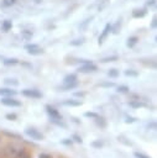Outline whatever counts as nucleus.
Instances as JSON below:
<instances>
[{"mask_svg": "<svg viewBox=\"0 0 157 158\" xmlns=\"http://www.w3.org/2000/svg\"><path fill=\"white\" fill-rule=\"evenodd\" d=\"M45 109H46V112L48 114L49 121H51L52 123H54V125H57V126H59V127H63V128L67 127L66 123L63 122L62 115L58 112V110H56V109H54L53 106H51V105H46Z\"/></svg>", "mask_w": 157, "mask_h": 158, "instance_id": "1", "label": "nucleus"}, {"mask_svg": "<svg viewBox=\"0 0 157 158\" xmlns=\"http://www.w3.org/2000/svg\"><path fill=\"white\" fill-rule=\"evenodd\" d=\"M17 151H19V149L15 147V144L9 143V144H6V146L4 147V149H2V156H4V158H14V157L16 156Z\"/></svg>", "mask_w": 157, "mask_h": 158, "instance_id": "2", "label": "nucleus"}, {"mask_svg": "<svg viewBox=\"0 0 157 158\" xmlns=\"http://www.w3.org/2000/svg\"><path fill=\"white\" fill-rule=\"evenodd\" d=\"M25 49L27 51V53H30L32 56H38V54L43 53V49L38 44H36V43H27V44H25Z\"/></svg>", "mask_w": 157, "mask_h": 158, "instance_id": "3", "label": "nucleus"}, {"mask_svg": "<svg viewBox=\"0 0 157 158\" xmlns=\"http://www.w3.org/2000/svg\"><path fill=\"white\" fill-rule=\"evenodd\" d=\"M25 133H26L28 137H31V139H35V141H42V139L45 138L43 135H42L40 131H37L36 128H33V127L26 128V130H25Z\"/></svg>", "mask_w": 157, "mask_h": 158, "instance_id": "4", "label": "nucleus"}, {"mask_svg": "<svg viewBox=\"0 0 157 158\" xmlns=\"http://www.w3.org/2000/svg\"><path fill=\"white\" fill-rule=\"evenodd\" d=\"M0 101L5 106H11V107H19V106H21V101L14 99V96H4Z\"/></svg>", "mask_w": 157, "mask_h": 158, "instance_id": "5", "label": "nucleus"}, {"mask_svg": "<svg viewBox=\"0 0 157 158\" xmlns=\"http://www.w3.org/2000/svg\"><path fill=\"white\" fill-rule=\"evenodd\" d=\"M96 70H98V67L94 63H91V62L84 63V64H82L78 68V72L79 73H91V72H96Z\"/></svg>", "mask_w": 157, "mask_h": 158, "instance_id": "6", "label": "nucleus"}, {"mask_svg": "<svg viewBox=\"0 0 157 158\" xmlns=\"http://www.w3.org/2000/svg\"><path fill=\"white\" fill-rule=\"evenodd\" d=\"M21 94L23 96L31 98V99H40V98H42L41 91H38L36 89H23V90H21Z\"/></svg>", "mask_w": 157, "mask_h": 158, "instance_id": "7", "label": "nucleus"}, {"mask_svg": "<svg viewBox=\"0 0 157 158\" xmlns=\"http://www.w3.org/2000/svg\"><path fill=\"white\" fill-rule=\"evenodd\" d=\"M111 32V25L110 23H106L105 25V27H104V30L101 31V33H100V36H99V44H101L105 40H106V37H108V35Z\"/></svg>", "mask_w": 157, "mask_h": 158, "instance_id": "8", "label": "nucleus"}, {"mask_svg": "<svg viewBox=\"0 0 157 158\" xmlns=\"http://www.w3.org/2000/svg\"><path fill=\"white\" fill-rule=\"evenodd\" d=\"M78 86V81H73V83H63V85H61L58 89L59 90H63V91H67V90H73Z\"/></svg>", "mask_w": 157, "mask_h": 158, "instance_id": "9", "label": "nucleus"}, {"mask_svg": "<svg viewBox=\"0 0 157 158\" xmlns=\"http://www.w3.org/2000/svg\"><path fill=\"white\" fill-rule=\"evenodd\" d=\"M0 95L1 96H15L16 91L11 88H1L0 89Z\"/></svg>", "mask_w": 157, "mask_h": 158, "instance_id": "10", "label": "nucleus"}, {"mask_svg": "<svg viewBox=\"0 0 157 158\" xmlns=\"http://www.w3.org/2000/svg\"><path fill=\"white\" fill-rule=\"evenodd\" d=\"M146 14H147V10H146V9H136V10L132 11V17H135V19H141V17L146 16Z\"/></svg>", "mask_w": 157, "mask_h": 158, "instance_id": "11", "label": "nucleus"}, {"mask_svg": "<svg viewBox=\"0 0 157 158\" xmlns=\"http://www.w3.org/2000/svg\"><path fill=\"white\" fill-rule=\"evenodd\" d=\"M62 104L66 105V106H80L82 101L80 100H74V99H68V100H64Z\"/></svg>", "mask_w": 157, "mask_h": 158, "instance_id": "12", "label": "nucleus"}, {"mask_svg": "<svg viewBox=\"0 0 157 158\" xmlns=\"http://www.w3.org/2000/svg\"><path fill=\"white\" fill-rule=\"evenodd\" d=\"M78 78H77V74L75 73H70V74H67L64 78H63V83H73V81H77Z\"/></svg>", "mask_w": 157, "mask_h": 158, "instance_id": "13", "label": "nucleus"}, {"mask_svg": "<svg viewBox=\"0 0 157 158\" xmlns=\"http://www.w3.org/2000/svg\"><path fill=\"white\" fill-rule=\"evenodd\" d=\"M137 42H138V37L137 36H132V37H129V40L126 42V46L129 48H132V47H135L137 44Z\"/></svg>", "mask_w": 157, "mask_h": 158, "instance_id": "14", "label": "nucleus"}, {"mask_svg": "<svg viewBox=\"0 0 157 158\" xmlns=\"http://www.w3.org/2000/svg\"><path fill=\"white\" fill-rule=\"evenodd\" d=\"M129 105H130L131 107H134V109H138V107H146V106H147L145 102H142V101H140V100H134V101H130V102H129Z\"/></svg>", "mask_w": 157, "mask_h": 158, "instance_id": "15", "label": "nucleus"}, {"mask_svg": "<svg viewBox=\"0 0 157 158\" xmlns=\"http://www.w3.org/2000/svg\"><path fill=\"white\" fill-rule=\"evenodd\" d=\"M11 27H12V22H11L10 20H5V21H2V23H1V30H2L4 32L10 31Z\"/></svg>", "mask_w": 157, "mask_h": 158, "instance_id": "16", "label": "nucleus"}, {"mask_svg": "<svg viewBox=\"0 0 157 158\" xmlns=\"http://www.w3.org/2000/svg\"><path fill=\"white\" fill-rule=\"evenodd\" d=\"M14 158H30V154L26 152V149H25V148H20V149L17 151V153H16V156H15Z\"/></svg>", "mask_w": 157, "mask_h": 158, "instance_id": "17", "label": "nucleus"}, {"mask_svg": "<svg viewBox=\"0 0 157 158\" xmlns=\"http://www.w3.org/2000/svg\"><path fill=\"white\" fill-rule=\"evenodd\" d=\"M117 59H119L117 56H109V57H104L103 59H100V62L101 63H109V62H115Z\"/></svg>", "mask_w": 157, "mask_h": 158, "instance_id": "18", "label": "nucleus"}, {"mask_svg": "<svg viewBox=\"0 0 157 158\" xmlns=\"http://www.w3.org/2000/svg\"><path fill=\"white\" fill-rule=\"evenodd\" d=\"M2 62H4L5 65H15V64L19 63V60H17L16 58H6V59H4Z\"/></svg>", "mask_w": 157, "mask_h": 158, "instance_id": "19", "label": "nucleus"}, {"mask_svg": "<svg viewBox=\"0 0 157 158\" xmlns=\"http://www.w3.org/2000/svg\"><path fill=\"white\" fill-rule=\"evenodd\" d=\"M120 28H121V21H120V20H119L114 26L111 25V32H112V33H115V35H116V33H119Z\"/></svg>", "mask_w": 157, "mask_h": 158, "instance_id": "20", "label": "nucleus"}, {"mask_svg": "<svg viewBox=\"0 0 157 158\" xmlns=\"http://www.w3.org/2000/svg\"><path fill=\"white\" fill-rule=\"evenodd\" d=\"M108 75H109L110 78H117V77H119V70L115 69V68H111V69L108 70Z\"/></svg>", "mask_w": 157, "mask_h": 158, "instance_id": "21", "label": "nucleus"}, {"mask_svg": "<svg viewBox=\"0 0 157 158\" xmlns=\"http://www.w3.org/2000/svg\"><path fill=\"white\" fill-rule=\"evenodd\" d=\"M21 36H22V38H23L25 41H28V40L32 38V32H31V31H22V32H21Z\"/></svg>", "mask_w": 157, "mask_h": 158, "instance_id": "22", "label": "nucleus"}, {"mask_svg": "<svg viewBox=\"0 0 157 158\" xmlns=\"http://www.w3.org/2000/svg\"><path fill=\"white\" fill-rule=\"evenodd\" d=\"M125 75L126 77H137L138 75V72L137 70H134V69H127V70H125Z\"/></svg>", "mask_w": 157, "mask_h": 158, "instance_id": "23", "label": "nucleus"}, {"mask_svg": "<svg viewBox=\"0 0 157 158\" xmlns=\"http://www.w3.org/2000/svg\"><path fill=\"white\" fill-rule=\"evenodd\" d=\"M83 43H84V37L77 38V40H74V41H70V46H80V44H83Z\"/></svg>", "mask_w": 157, "mask_h": 158, "instance_id": "24", "label": "nucleus"}, {"mask_svg": "<svg viewBox=\"0 0 157 158\" xmlns=\"http://www.w3.org/2000/svg\"><path fill=\"white\" fill-rule=\"evenodd\" d=\"M84 116L85 117H89V118H93V120H95L99 115L96 114V112H93V111H87V112H84Z\"/></svg>", "mask_w": 157, "mask_h": 158, "instance_id": "25", "label": "nucleus"}, {"mask_svg": "<svg viewBox=\"0 0 157 158\" xmlns=\"http://www.w3.org/2000/svg\"><path fill=\"white\" fill-rule=\"evenodd\" d=\"M90 146L94 147V148H101V147L104 146V143H103V141L98 139V141H93V142L90 143Z\"/></svg>", "mask_w": 157, "mask_h": 158, "instance_id": "26", "label": "nucleus"}, {"mask_svg": "<svg viewBox=\"0 0 157 158\" xmlns=\"http://www.w3.org/2000/svg\"><path fill=\"white\" fill-rule=\"evenodd\" d=\"M99 86H101V88H112V86H115V83L114 81H105V83H100Z\"/></svg>", "mask_w": 157, "mask_h": 158, "instance_id": "27", "label": "nucleus"}, {"mask_svg": "<svg viewBox=\"0 0 157 158\" xmlns=\"http://www.w3.org/2000/svg\"><path fill=\"white\" fill-rule=\"evenodd\" d=\"M5 84L7 85H12V86H16L19 85V81L16 79H5Z\"/></svg>", "mask_w": 157, "mask_h": 158, "instance_id": "28", "label": "nucleus"}, {"mask_svg": "<svg viewBox=\"0 0 157 158\" xmlns=\"http://www.w3.org/2000/svg\"><path fill=\"white\" fill-rule=\"evenodd\" d=\"M95 122L100 126V127H105L106 126V123H105V121H104V118L103 117H100V116H98L96 118H95Z\"/></svg>", "mask_w": 157, "mask_h": 158, "instance_id": "29", "label": "nucleus"}, {"mask_svg": "<svg viewBox=\"0 0 157 158\" xmlns=\"http://www.w3.org/2000/svg\"><path fill=\"white\" fill-rule=\"evenodd\" d=\"M16 0H2L1 1V6L2 7H7V6H11Z\"/></svg>", "mask_w": 157, "mask_h": 158, "instance_id": "30", "label": "nucleus"}, {"mask_svg": "<svg viewBox=\"0 0 157 158\" xmlns=\"http://www.w3.org/2000/svg\"><path fill=\"white\" fill-rule=\"evenodd\" d=\"M91 20H93V17H89V19H87V20H85V21H84V22H83V23L79 26V28H80V30H85V28H87V26H88V23H89Z\"/></svg>", "mask_w": 157, "mask_h": 158, "instance_id": "31", "label": "nucleus"}, {"mask_svg": "<svg viewBox=\"0 0 157 158\" xmlns=\"http://www.w3.org/2000/svg\"><path fill=\"white\" fill-rule=\"evenodd\" d=\"M130 89H129V86H126V85H120V86H117V93H127Z\"/></svg>", "mask_w": 157, "mask_h": 158, "instance_id": "32", "label": "nucleus"}, {"mask_svg": "<svg viewBox=\"0 0 157 158\" xmlns=\"http://www.w3.org/2000/svg\"><path fill=\"white\" fill-rule=\"evenodd\" d=\"M134 156H135V158H151L150 156H147L145 153H141V152H135Z\"/></svg>", "mask_w": 157, "mask_h": 158, "instance_id": "33", "label": "nucleus"}, {"mask_svg": "<svg viewBox=\"0 0 157 158\" xmlns=\"http://www.w3.org/2000/svg\"><path fill=\"white\" fill-rule=\"evenodd\" d=\"M61 143H62V144H64V146H72V144H73V139L64 138V139H62V141H61Z\"/></svg>", "mask_w": 157, "mask_h": 158, "instance_id": "34", "label": "nucleus"}, {"mask_svg": "<svg viewBox=\"0 0 157 158\" xmlns=\"http://www.w3.org/2000/svg\"><path fill=\"white\" fill-rule=\"evenodd\" d=\"M7 120H11V121H14V120H16L17 118V115L16 114H6V116H5Z\"/></svg>", "mask_w": 157, "mask_h": 158, "instance_id": "35", "label": "nucleus"}, {"mask_svg": "<svg viewBox=\"0 0 157 158\" xmlns=\"http://www.w3.org/2000/svg\"><path fill=\"white\" fill-rule=\"evenodd\" d=\"M156 26H157V17H156V16H153V19H152V21H151V28H152V30H155V28H156Z\"/></svg>", "mask_w": 157, "mask_h": 158, "instance_id": "36", "label": "nucleus"}, {"mask_svg": "<svg viewBox=\"0 0 157 158\" xmlns=\"http://www.w3.org/2000/svg\"><path fill=\"white\" fill-rule=\"evenodd\" d=\"M72 139H74L77 143H82L83 142V139H82V137L80 136H78V135H73V137H72Z\"/></svg>", "mask_w": 157, "mask_h": 158, "instance_id": "37", "label": "nucleus"}, {"mask_svg": "<svg viewBox=\"0 0 157 158\" xmlns=\"http://www.w3.org/2000/svg\"><path fill=\"white\" fill-rule=\"evenodd\" d=\"M125 122H126V123H132V122H135V118H134V117H131V116H126Z\"/></svg>", "mask_w": 157, "mask_h": 158, "instance_id": "38", "label": "nucleus"}, {"mask_svg": "<svg viewBox=\"0 0 157 158\" xmlns=\"http://www.w3.org/2000/svg\"><path fill=\"white\" fill-rule=\"evenodd\" d=\"M38 158H52V156L51 154H47V153H41L38 156Z\"/></svg>", "mask_w": 157, "mask_h": 158, "instance_id": "39", "label": "nucleus"}, {"mask_svg": "<svg viewBox=\"0 0 157 158\" xmlns=\"http://www.w3.org/2000/svg\"><path fill=\"white\" fill-rule=\"evenodd\" d=\"M147 127H148V128H153V130H156V122H155V121H152L151 123H148V125H147Z\"/></svg>", "mask_w": 157, "mask_h": 158, "instance_id": "40", "label": "nucleus"}, {"mask_svg": "<svg viewBox=\"0 0 157 158\" xmlns=\"http://www.w3.org/2000/svg\"><path fill=\"white\" fill-rule=\"evenodd\" d=\"M156 5V0H148L147 1V6H153Z\"/></svg>", "mask_w": 157, "mask_h": 158, "instance_id": "41", "label": "nucleus"}, {"mask_svg": "<svg viewBox=\"0 0 157 158\" xmlns=\"http://www.w3.org/2000/svg\"><path fill=\"white\" fill-rule=\"evenodd\" d=\"M74 95H75V96H80V98H83V96H84V93H75Z\"/></svg>", "mask_w": 157, "mask_h": 158, "instance_id": "42", "label": "nucleus"}, {"mask_svg": "<svg viewBox=\"0 0 157 158\" xmlns=\"http://www.w3.org/2000/svg\"><path fill=\"white\" fill-rule=\"evenodd\" d=\"M1 59H2V57H1V56H0V60H1Z\"/></svg>", "mask_w": 157, "mask_h": 158, "instance_id": "43", "label": "nucleus"}]
</instances>
